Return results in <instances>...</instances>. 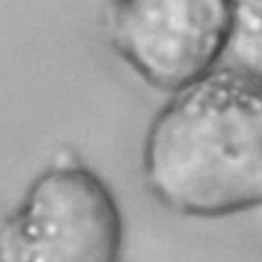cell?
Here are the masks:
<instances>
[{
  "label": "cell",
  "instance_id": "obj_2",
  "mask_svg": "<svg viewBox=\"0 0 262 262\" xmlns=\"http://www.w3.org/2000/svg\"><path fill=\"white\" fill-rule=\"evenodd\" d=\"M123 239L106 182L76 158H57L0 219V262H119Z\"/></svg>",
  "mask_w": 262,
  "mask_h": 262
},
{
  "label": "cell",
  "instance_id": "obj_1",
  "mask_svg": "<svg viewBox=\"0 0 262 262\" xmlns=\"http://www.w3.org/2000/svg\"><path fill=\"white\" fill-rule=\"evenodd\" d=\"M151 196L184 217L262 207V80L221 63L170 94L141 147Z\"/></svg>",
  "mask_w": 262,
  "mask_h": 262
},
{
  "label": "cell",
  "instance_id": "obj_4",
  "mask_svg": "<svg viewBox=\"0 0 262 262\" xmlns=\"http://www.w3.org/2000/svg\"><path fill=\"white\" fill-rule=\"evenodd\" d=\"M225 55L229 66L262 80V0H231Z\"/></svg>",
  "mask_w": 262,
  "mask_h": 262
},
{
  "label": "cell",
  "instance_id": "obj_3",
  "mask_svg": "<svg viewBox=\"0 0 262 262\" xmlns=\"http://www.w3.org/2000/svg\"><path fill=\"white\" fill-rule=\"evenodd\" d=\"M231 0H115L104 4L111 49L149 86L176 94L225 57Z\"/></svg>",
  "mask_w": 262,
  "mask_h": 262
}]
</instances>
